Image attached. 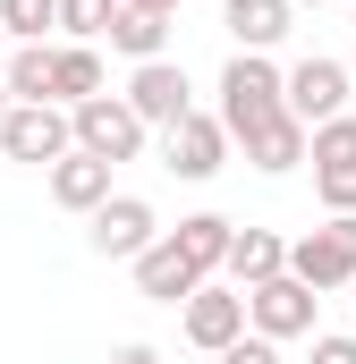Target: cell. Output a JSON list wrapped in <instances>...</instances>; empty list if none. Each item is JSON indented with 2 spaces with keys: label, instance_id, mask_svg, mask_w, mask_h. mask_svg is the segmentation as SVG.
<instances>
[{
  "label": "cell",
  "instance_id": "1",
  "mask_svg": "<svg viewBox=\"0 0 356 364\" xmlns=\"http://www.w3.org/2000/svg\"><path fill=\"white\" fill-rule=\"evenodd\" d=\"M288 110V68H271V51H229V68H221V127L229 136H246V127H263Z\"/></svg>",
  "mask_w": 356,
  "mask_h": 364
},
{
  "label": "cell",
  "instance_id": "2",
  "mask_svg": "<svg viewBox=\"0 0 356 364\" xmlns=\"http://www.w3.org/2000/svg\"><path fill=\"white\" fill-rule=\"evenodd\" d=\"M288 272L305 279L314 296H331V288H356V212H331L323 229L288 237Z\"/></svg>",
  "mask_w": 356,
  "mask_h": 364
},
{
  "label": "cell",
  "instance_id": "3",
  "mask_svg": "<svg viewBox=\"0 0 356 364\" xmlns=\"http://www.w3.org/2000/svg\"><path fill=\"white\" fill-rule=\"evenodd\" d=\"M0 153L26 161V170H51V161L77 153V119H68L60 102H17V110L0 119Z\"/></svg>",
  "mask_w": 356,
  "mask_h": 364
},
{
  "label": "cell",
  "instance_id": "4",
  "mask_svg": "<svg viewBox=\"0 0 356 364\" xmlns=\"http://www.w3.org/2000/svg\"><path fill=\"white\" fill-rule=\"evenodd\" d=\"M68 119H77V153L110 161V170H119V161H136V153H145V136H153V127L136 119V102H127V93H93V102H77Z\"/></svg>",
  "mask_w": 356,
  "mask_h": 364
},
{
  "label": "cell",
  "instance_id": "5",
  "mask_svg": "<svg viewBox=\"0 0 356 364\" xmlns=\"http://www.w3.org/2000/svg\"><path fill=\"white\" fill-rule=\"evenodd\" d=\"M170 229H162V212L145 203V195H110L102 212H93V229H85V246L102 255V263H136V255H153Z\"/></svg>",
  "mask_w": 356,
  "mask_h": 364
},
{
  "label": "cell",
  "instance_id": "6",
  "mask_svg": "<svg viewBox=\"0 0 356 364\" xmlns=\"http://www.w3.org/2000/svg\"><path fill=\"white\" fill-rule=\"evenodd\" d=\"M229 127H221V110H187L178 127H162V170H178V178H221V161H229Z\"/></svg>",
  "mask_w": 356,
  "mask_h": 364
},
{
  "label": "cell",
  "instance_id": "7",
  "mask_svg": "<svg viewBox=\"0 0 356 364\" xmlns=\"http://www.w3.org/2000/svg\"><path fill=\"white\" fill-rule=\"evenodd\" d=\"M178 322H187V339L204 348V356H221V348H238L255 322H246V288H229V279H204L187 305H178Z\"/></svg>",
  "mask_w": 356,
  "mask_h": 364
},
{
  "label": "cell",
  "instance_id": "8",
  "mask_svg": "<svg viewBox=\"0 0 356 364\" xmlns=\"http://www.w3.org/2000/svg\"><path fill=\"white\" fill-rule=\"evenodd\" d=\"M314 305H323V296H314L297 272H280V279H263V288H246V322H255L263 339H280V348H288V339H314Z\"/></svg>",
  "mask_w": 356,
  "mask_h": 364
},
{
  "label": "cell",
  "instance_id": "9",
  "mask_svg": "<svg viewBox=\"0 0 356 364\" xmlns=\"http://www.w3.org/2000/svg\"><path fill=\"white\" fill-rule=\"evenodd\" d=\"M314 195H323V212H356V119H331V127H314Z\"/></svg>",
  "mask_w": 356,
  "mask_h": 364
},
{
  "label": "cell",
  "instance_id": "10",
  "mask_svg": "<svg viewBox=\"0 0 356 364\" xmlns=\"http://www.w3.org/2000/svg\"><path fill=\"white\" fill-rule=\"evenodd\" d=\"M288 110L305 119V127H331V119H348V68L340 60H297L288 68Z\"/></svg>",
  "mask_w": 356,
  "mask_h": 364
},
{
  "label": "cell",
  "instance_id": "11",
  "mask_svg": "<svg viewBox=\"0 0 356 364\" xmlns=\"http://www.w3.org/2000/svg\"><path fill=\"white\" fill-rule=\"evenodd\" d=\"M127 102H136V119H145V127H178V119L195 110V85H187V68H178V60H145V68L127 77Z\"/></svg>",
  "mask_w": 356,
  "mask_h": 364
},
{
  "label": "cell",
  "instance_id": "12",
  "mask_svg": "<svg viewBox=\"0 0 356 364\" xmlns=\"http://www.w3.org/2000/svg\"><path fill=\"white\" fill-rule=\"evenodd\" d=\"M238 153H246L263 178H288V170H305V153H314V127H305L297 110H280V119H263V127H246V136H238Z\"/></svg>",
  "mask_w": 356,
  "mask_h": 364
},
{
  "label": "cell",
  "instance_id": "13",
  "mask_svg": "<svg viewBox=\"0 0 356 364\" xmlns=\"http://www.w3.org/2000/svg\"><path fill=\"white\" fill-rule=\"evenodd\" d=\"M221 26H229L238 51H271V43H288L297 0H221Z\"/></svg>",
  "mask_w": 356,
  "mask_h": 364
},
{
  "label": "cell",
  "instance_id": "14",
  "mask_svg": "<svg viewBox=\"0 0 356 364\" xmlns=\"http://www.w3.org/2000/svg\"><path fill=\"white\" fill-rule=\"evenodd\" d=\"M43 178H51V203H60V212H102V203H110V161H93V153H68V161H51V170H43Z\"/></svg>",
  "mask_w": 356,
  "mask_h": 364
},
{
  "label": "cell",
  "instance_id": "15",
  "mask_svg": "<svg viewBox=\"0 0 356 364\" xmlns=\"http://www.w3.org/2000/svg\"><path fill=\"white\" fill-rule=\"evenodd\" d=\"M170 246H178L204 279H221V272H229V246H238V220H221V212H187V220L170 229Z\"/></svg>",
  "mask_w": 356,
  "mask_h": 364
},
{
  "label": "cell",
  "instance_id": "16",
  "mask_svg": "<svg viewBox=\"0 0 356 364\" xmlns=\"http://www.w3.org/2000/svg\"><path fill=\"white\" fill-rule=\"evenodd\" d=\"M127 272H136V288H145V296H153V305H187V296H195V288H204V272H195V263H187V255H178L170 237H162V246H153V255H136V263H127Z\"/></svg>",
  "mask_w": 356,
  "mask_h": 364
},
{
  "label": "cell",
  "instance_id": "17",
  "mask_svg": "<svg viewBox=\"0 0 356 364\" xmlns=\"http://www.w3.org/2000/svg\"><path fill=\"white\" fill-rule=\"evenodd\" d=\"M288 272V237L280 229H238V246H229V288H263V279Z\"/></svg>",
  "mask_w": 356,
  "mask_h": 364
},
{
  "label": "cell",
  "instance_id": "18",
  "mask_svg": "<svg viewBox=\"0 0 356 364\" xmlns=\"http://www.w3.org/2000/svg\"><path fill=\"white\" fill-rule=\"evenodd\" d=\"M93 93H110L102 85V51H93V43H60V51H51V102L77 110V102H93Z\"/></svg>",
  "mask_w": 356,
  "mask_h": 364
},
{
  "label": "cell",
  "instance_id": "19",
  "mask_svg": "<svg viewBox=\"0 0 356 364\" xmlns=\"http://www.w3.org/2000/svg\"><path fill=\"white\" fill-rule=\"evenodd\" d=\"M110 51H127L136 68H145V60H170V17H153V9H119Z\"/></svg>",
  "mask_w": 356,
  "mask_h": 364
},
{
  "label": "cell",
  "instance_id": "20",
  "mask_svg": "<svg viewBox=\"0 0 356 364\" xmlns=\"http://www.w3.org/2000/svg\"><path fill=\"white\" fill-rule=\"evenodd\" d=\"M51 51H60V43H17V51L0 60V77H9L17 102H51Z\"/></svg>",
  "mask_w": 356,
  "mask_h": 364
},
{
  "label": "cell",
  "instance_id": "21",
  "mask_svg": "<svg viewBox=\"0 0 356 364\" xmlns=\"http://www.w3.org/2000/svg\"><path fill=\"white\" fill-rule=\"evenodd\" d=\"M119 9H127V0H60V34H68V43H110Z\"/></svg>",
  "mask_w": 356,
  "mask_h": 364
},
{
  "label": "cell",
  "instance_id": "22",
  "mask_svg": "<svg viewBox=\"0 0 356 364\" xmlns=\"http://www.w3.org/2000/svg\"><path fill=\"white\" fill-rule=\"evenodd\" d=\"M0 26H9V43H51L60 0H0Z\"/></svg>",
  "mask_w": 356,
  "mask_h": 364
},
{
  "label": "cell",
  "instance_id": "23",
  "mask_svg": "<svg viewBox=\"0 0 356 364\" xmlns=\"http://www.w3.org/2000/svg\"><path fill=\"white\" fill-rule=\"evenodd\" d=\"M221 364H280V339H263V331H246L238 348H221Z\"/></svg>",
  "mask_w": 356,
  "mask_h": 364
},
{
  "label": "cell",
  "instance_id": "24",
  "mask_svg": "<svg viewBox=\"0 0 356 364\" xmlns=\"http://www.w3.org/2000/svg\"><path fill=\"white\" fill-rule=\"evenodd\" d=\"M305 364H356V331H314V356Z\"/></svg>",
  "mask_w": 356,
  "mask_h": 364
},
{
  "label": "cell",
  "instance_id": "25",
  "mask_svg": "<svg viewBox=\"0 0 356 364\" xmlns=\"http://www.w3.org/2000/svg\"><path fill=\"white\" fill-rule=\"evenodd\" d=\"M110 364H162V348H145V339H127V348H110Z\"/></svg>",
  "mask_w": 356,
  "mask_h": 364
},
{
  "label": "cell",
  "instance_id": "26",
  "mask_svg": "<svg viewBox=\"0 0 356 364\" xmlns=\"http://www.w3.org/2000/svg\"><path fill=\"white\" fill-rule=\"evenodd\" d=\"M127 9H153V17H178V0H127Z\"/></svg>",
  "mask_w": 356,
  "mask_h": 364
},
{
  "label": "cell",
  "instance_id": "27",
  "mask_svg": "<svg viewBox=\"0 0 356 364\" xmlns=\"http://www.w3.org/2000/svg\"><path fill=\"white\" fill-rule=\"evenodd\" d=\"M297 9H356V0H297Z\"/></svg>",
  "mask_w": 356,
  "mask_h": 364
},
{
  "label": "cell",
  "instance_id": "28",
  "mask_svg": "<svg viewBox=\"0 0 356 364\" xmlns=\"http://www.w3.org/2000/svg\"><path fill=\"white\" fill-rule=\"evenodd\" d=\"M9 110H17V93H9V77H0V119H9Z\"/></svg>",
  "mask_w": 356,
  "mask_h": 364
},
{
  "label": "cell",
  "instance_id": "29",
  "mask_svg": "<svg viewBox=\"0 0 356 364\" xmlns=\"http://www.w3.org/2000/svg\"><path fill=\"white\" fill-rule=\"evenodd\" d=\"M0 43H9V26H0Z\"/></svg>",
  "mask_w": 356,
  "mask_h": 364
},
{
  "label": "cell",
  "instance_id": "30",
  "mask_svg": "<svg viewBox=\"0 0 356 364\" xmlns=\"http://www.w3.org/2000/svg\"><path fill=\"white\" fill-rule=\"evenodd\" d=\"M348 26H356V9H348Z\"/></svg>",
  "mask_w": 356,
  "mask_h": 364
},
{
  "label": "cell",
  "instance_id": "31",
  "mask_svg": "<svg viewBox=\"0 0 356 364\" xmlns=\"http://www.w3.org/2000/svg\"><path fill=\"white\" fill-rule=\"evenodd\" d=\"M348 296H356V288H348Z\"/></svg>",
  "mask_w": 356,
  "mask_h": 364
}]
</instances>
